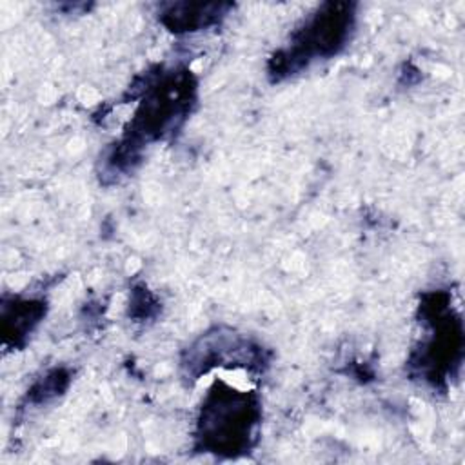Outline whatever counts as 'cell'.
<instances>
[{
	"label": "cell",
	"instance_id": "2",
	"mask_svg": "<svg viewBox=\"0 0 465 465\" xmlns=\"http://www.w3.org/2000/svg\"><path fill=\"white\" fill-rule=\"evenodd\" d=\"M260 425V396L216 380L198 409L194 450L220 458L245 456L258 443Z\"/></svg>",
	"mask_w": 465,
	"mask_h": 465
},
{
	"label": "cell",
	"instance_id": "5",
	"mask_svg": "<svg viewBox=\"0 0 465 465\" xmlns=\"http://www.w3.org/2000/svg\"><path fill=\"white\" fill-rule=\"evenodd\" d=\"M269 360L271 354L262 343L231 327L218 325L200 334L183 351L180 369L183 378L193 383L214 367L263 372Z\"/></svg>",
	"mask_w": 465,
	"mask_h": 465
},
{
	"label": "cell",
	"instance_id": "6",
	"mask_svg": "<svg viewBox=\"0 0 465 465\" xmlns=\"http://www.w3.org/2000/svg\"><path fill=\"white\" fill-rule=\"evenodd\" d=\"M229 9L222 2H174L160 7L158 20L174 35L196 33L220 24Z\"/></svg>",
	"mask_w": 465,
	"mask_h": 465
},
{
	"label": "cell",
	"instance_id": "1",
	"mask_svg": "<svg viewBox=\"0 0 465 465\" xmlns=\"http://www.w3.org/2000/svg\"><path fill=\"white\" fill-rule=\"evenodd\" d=\"M196 102V78L187 67L145 73L138 107L122 138L107 151L102 174L122 176L136 167L147 145L173 136Z\"/></svg>",
	"mask_w": 465,
	"mask_h": 465
},
{
	"label": "cell",
	"instance_id": "4",
	"mask_svg": "<svg viewBox=\"0 0 465 465\" xmlns=\"http://www.w3.org/2000/svg\"><path fill=\"white\" fill-rule=\"evenodd\" d=\"M421 318L430 329L427 340L414 351L409 365L412 374L420 376L432 387L445 385L449 376L461 365L463 354V327L460 316L450 307V294L432 291L423 294Z\"/></svg>",
	"mask_w": 465,
	"mask_h": 465
},
{
	"label": "cell",
	"instance_id": "3",
	"mask_svg": "<svg viewBox=\"0 0 465 465\" xmlns=\"http://www.w3.org/2000/svg\"><path fill=\"white\" fill-rule=\"evenodd\" d=\"M356 25V4L325 2L316 7L291 33L289 42L278 49L267 65L271 82L296 74L316 60H327L341 53Z\"/></svg>",
	"mask_w": 465,
	"mask_h": 465
},
{
	"label": "cell",
	"instance_id": "7",
	"mask_svg": "<svg viewBox=\"0 0 465 465\" xmlns=\"http://www.w3.org/2000/svg\"><path fill=\"white\" fill-rule=\"evenodd\" d=\"M45 302L36 298H13L2 302L4 343L20 347L45 316Z\"/></svg>",
	"mask_w": 465,
	"mask_h": 465
},
{
	"label": "cell",
	"instance_id": "8",
	"mask_svg": "<svg viewBox=\"0 0 465 465\" xmlns=\"http://www.w3.org/2000/svg\"><path fill=\"white\" fill-rule=\"evenodd\" d=\"M69 372L65 369H54L51 372H47L42 380H38L29 391H27V401L40 405L45 403L60 394H64V391L69 385Z\"/></svg>",
	"mask_w": 465,
	"mask_h": 465
}]
</instances>
